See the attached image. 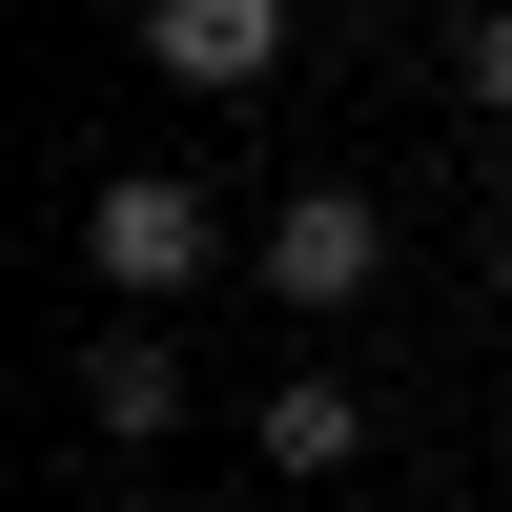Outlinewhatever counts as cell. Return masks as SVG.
<instances>
[{
  "label": "cell",
  "mask_w": 512,
  "mask_h": 512,
  "mask_svg": "<svg viewBox=\"0 0 512 512\" xmlns=\"http://www.w3.org/2000/svg\"><path fill=\"white\" fill-rule=\"evenodd\" d=\"M82 267H103V308H185V287L226 267V226H205L185 164H103V185H82Z\"/></svg>",
  "instance_id": "1"
},
{
  "label": "cell",
  "mask_w": 512,
  "mask_h": 512,
  "mask_svg": "<svg viewBox=\"0 0 512 512\" xmlns=\"http://www.w3.org/2000/svg\"><path fill=\"white\" fill-rule=\"evenodd\" d=\"M82 512H144V492H82Z\"/></svg>",
  "instance_id": "8"
},
{
  "label": "cell",
  "mask_w": 512,
  "mask_h": 512,
  "mask_svg": "<svg viewBox=\"0 0 512 512\" xmlns=\"http://www.w3.org/2000/svg\"><path fill=\"white\" fill-rule=\"evenodd\" d=\"M246 451H267L287 492H308V472H349V451H369V390H349V369H287V390L246 410Z\"/></svg>",
  "instance_id": "5"
},
{
  "label": "cell",
  "mask_w": 512,
  "mask_h": 512,
  "mask_svg": "<svg viewBox=\"0 0 512 512\" xmlns=\"http://www.w3.org/2000/svg\"><path fill=\"white\" fill-rule=\"evenodd\" d=\"M246 267H267V308H369V287H390V205L369 185H287Z\"/></svg>",
  "instance_id": "2"
},
{
  "label": "cell",
  "mask_w": 512,
  "mask_h": 512,
  "mask_svg": "<svg viewBox=\"0 0 512 512\" xmlns=\"http://www.w3.org/2000/svg\"><path fill=\"white\" fill-rule=\"evenodd\" d=\"M62 410H82V431L123 451V472H144V451L185 431V349H164L144 308H103V328H82V369H62Z\"/></svg>",
  "instance_id": "3"
},
{
  "label": "cell",
  "mask_w": 512,
  "mask_h": 512,
  "mask_svg": "<svg viewBox=\"0 0 512 512\" xmlns=\"http://www.w3.org/2000/svg\"><path fill=\"white\" fill-rule=\"evenodd\" d=\"M451 103L512 123V0H472V21H451Z\"/></svg>",
  "instance_id": "6"
},
{
  "label": "cell",
  "mask_w": 512,
  "mask_h": 512,
  "mask_svg": "<svg viewBox=\"0 0 512 512\" xmlns=\"http://www.w3.org/2000/svg\"><path fill=\"white\" fill-rule=\"evenodd\" d=\"M472 267H492V308H512V205H492V226H472Z\"/></svg>",
  "instance_id": "7"
},
{
  "label": "cell",
  "mask_w": 512,
  "mask_h": 512,
  "mask_svg": "<svg viewBox=\"0 0 512 512\" xmlns=\"http://www.w3.org/2000/svg\"><path fill=\"white\" fill-rule=\"evenodd\" d=\"M123 41H144V82H205V103L287 82V0H123Z\"/></svg>",
  "instance_id": "4"
}]
</instances>
